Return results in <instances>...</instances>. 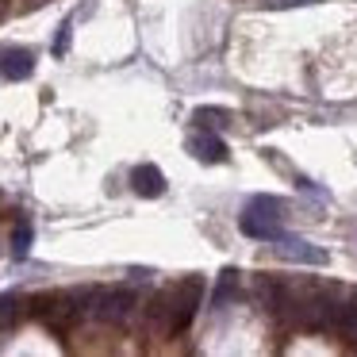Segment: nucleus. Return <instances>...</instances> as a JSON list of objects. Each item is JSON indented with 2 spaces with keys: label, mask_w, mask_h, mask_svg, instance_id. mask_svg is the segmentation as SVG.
I'll list each match as a JSON object with an SVG mask.
<instances>
[{
  "label": "nucleus",
  "mask_w": 357,
  "mask_h": 357,
  "mask_svg": "<svg viewBox=\"0 0 357 357\" xmlns=\"http://www.w3.org/2000/svg\"><path fill=\"white\" fill-rule=\"evenodd\" d=\"M280 219H284L280 200H273V196H254V200L242 208V234H250V238H257V242H277L280 234H284Z\"/></svg>",
  "instance_id": "1"
},
{
  "label": "nucleus",
  "mask_w": 357,
  "mask_h": 357,
  "mask_svg": "<svg viewBox=\"0 0 357 357\" xmlns=\"http://www.w3.org/2000/svg\"><path fill=\"white\" fill-rule=\"evenodd\" d=\"M200 307H204V277H185L169 292V311H165V326H162V331H169V334L188 331V323L196 319V311H200Z\"/></svg>",
  "instance_id": "2"
},
{
  "label": "nucleus",
  "mask_w": 357,
  "mask_h": 357,
  "mask_svg": "<svg viewBox=\"0 0 357 357\" xmlns=\"http://www.w3.org/2000/svg\"><path fill=\"white\" fill-rule=\"evenodd\" d=\"M135 307H139V296L131 288H93L85 303V311L96 323H127Z\"/></svg>",
  "instance_id": "3"
},
{
  "label": "nucleus",
  "mask_w": 357,
  "mask_h": 357,
  "mask_svg": "<svg viewBox=\"0 0 357 357\" xmlns=\"http://www.w3.org/2000/svg\"><path fill=\"white\" fill-rule=\"evenodd\" d=\"M273 246H277L280 257H288V261H300V265H326V261H331V257H326V250L311 246V242L296 238V234H280Z\"/></svg>",
  "instance_id": "4"
},
{
  "label": "nucleus",
  "mask_w": 357,
  "mask_h": 357,
  "mask_svg": "<svg viewBox=\"0 0 357 357\" xmlns=\"http://www.w3.org/2000/svg\"><path fill=\"white\" fill-rule=\"evenodd\" d=\"M185 150L196 158V162H208V165H219V162H227V142L219 139L211 127H204V131H196L192 139L185 142Z\"/></svg>",
  "instance_id": "5"
},
{
  "label": "nucleus",
  "mask_w": 357,
  "mask_h": 357,
  "mask_svg": "<svg viewBox=\"0 0 357 357\" xmlns=\"http://www.w3.org/2000/svg\"><path fill=\"white\" fill-rule=\"evenodd\" d=\"M35 73V54L27 47H4L0 50V77L4 81H27Z\"/></svg>",
  "instance_id": "6"
},
{
  "label": "nucleus",
  "mask_w": 357,
  "mask_h": 357,
  "mask_svg": "<svg viewBox=\"0 0 357 357\" xmlns=\"http://www.w3.org/2000/svg\"><path fill=\"white\" fill-rule=\"evenodd\" d=\"M131 192L142 196V200H158V196H165V173L158 169V165H135L131 169Z\"/></svg>",
  "instance_id": "7"
},
{
  "label": "nucleus",
  "mask_w": 357,
  "mask_h": 357,
  "mask_svg": "<svg viewBox=\"0 0 357 357\" xmlns=\"http://www.w3.org/2000/svg\"><path fill=\"white\" fill-rule=\"evenodd\" d=\"M331 331H342V334H349V338H357V303H338V307H334Z\"/></svg>",
  "instance_id": "8"
},
{
  "label": "nucleus",
  "mask_w": 357,
  "mask_h": 357,
  "mask_svg": "<svg viewBox=\"0 0 357 357\" xmlns=\"http://www.w3.org/2000/svg\"><path fill=\"white\" fill-rule=\"evenodd\" d=\"M31 238H35L31 223H27V219H20L16 231H12V257H20V261H24V257L31 254Z\"/></svg>",
  "instance_id": "9"
},
{
  "label": "nucleus",
  "mask_w": 357,
  "mask_h": 357,
  "mask_svg": "<svg viewBox=\"0 0 357 357\" xmlns=\"http://www.w3.org/2000/svg\"><path fill=\"white\" fill-rule=\"evenodd\" d=\"M234 288H238V269H223V273H219V288H215V300H211V303L223 307V303L231 300Z\"/></svg>",
  "instance_id": "10"
},
{
  "label": "nucleus",
  "mask_w": 357,
  "mask_h": 357,
  "mask_svg": "<svg viewBox=\"0 0 357 357\" xmlns=\"http://www.w3.org/2000/svg\"><path fill=\"white\" fill-rule=\"evenodd\" d=\"M16 307H20V296L16 292H8V296H0V331L16 319Z\"/></svg>",
  "instance_id": "11"
},
{
  "label": "nucleus",
  "mask_w": 357,
  "mask_h": 357,
  "mask_svg": "<svg viewBox=\"0 0 357 357\" xmlns=\"http://www.w3.org/2000/svg\"><path fill=\"white\" fill-rule=\"evenodd\" d=\"M70 31H73V24L66 20V24L58 27V39H54V54H58V58H62V54H66V47H70Z\"/></svg>",
  "instance_id": "12"
},
{
  "label": "nucleus",
  "mask_w": 357,
  "mask_h": 357,
  "mask_svg": "<svg viewBox=\"0 0 357 357\" xmlns=\"http://www.w3.org/2000/svg\"><path fill=\"white\" fill-rule=\"evenodd\" d=\"M273 4H292V0H273Z\"/></svg>",
  "instance_id": "13"
}]
</instances>
